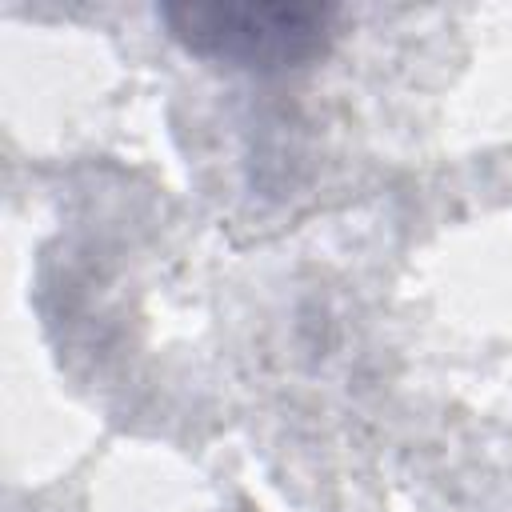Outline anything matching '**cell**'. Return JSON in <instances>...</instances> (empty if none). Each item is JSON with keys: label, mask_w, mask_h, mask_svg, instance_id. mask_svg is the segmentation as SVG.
Returning <instances> with one entry per match:
<instances>
[{"label": "cell", "mask_w": 512, "mask_h": 512, "mask_svg": "<svg viewBox=\"0 0 512 512\" xmlns=\"http://www.w3.org/2000/svg\"><path fill=\"white\" fill-rule=\"evenodd\" d=\"M172 36L208 60L236 68H284L316 56L328 40L332 8L316 4H168Z\"/></svg>", "instance_id": "cell-1"}]
</instances>
